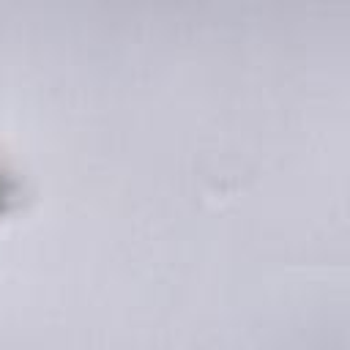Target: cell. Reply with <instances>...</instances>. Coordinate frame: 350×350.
I'll list each match as a JSON object with an SVG mask.
<instances>
[{"instance_id": "6da1fadb", "label": "cell", "mask_w": 350, "mask_h": 350, "mask_svg": "<svg viewBox=\"0 0 350 350\" xmlns=\"http://www.w3.org/2000/svg\"><path fill=\"white\" fill-rule=\"evenodd\" d=\"M14 197H16V180L5 170H0V213L14 202Z\"/></svg>"}]
</instances>
